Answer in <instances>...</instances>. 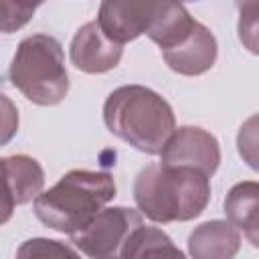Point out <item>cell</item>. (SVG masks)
<instances>
[{
	"mask_svg": "<svg viewBox=\"0 0 259 259\" xmlns=\"http://www.w3.org/2000/svg\"><path fill=\"white\" fill-rule=\"evenodd\" d=\"M134 200L154 223L192 221L210 200V176L190 166L150 164L134 180Z\"/></svg>",
	"mask_w": 259,
	"mask_h": 259,
	"instance_id": "1",
	"label": "cell"
},
{
	"mask_svg": "<svg viewBox=\"0 0 259 259\" xmlns=\"http://www.w3.org/2000/svg\"><path fill=\"white\" fill-rule=\"evenodd\" d=\"M105 127L134 146L156 156L176 130V117L170 103L144 85H123L113 89L103 103Z\"/></svg>",
	"mask_w": 259,
	"mask_h": 259,
	"instance_id": "2",
	"label": "cell"
},
{
	"mask_svg": "<svg viewBox=\"0 0 259 259\" xmlns=\"http://www.w3.org/2000/svg\"><path fill=\"white\" fill-rule=\"evenodd\" d=\"M115 198V180L109 172L71 170L42 190L34 200L36 219L53 231L71 235L85 227L109 200Z\"/></svg>",
	"mask_w": 259,
	"mask_h": 259,
	"instance_id": "3",
	"label": "cell"
},
{
	"mask_svg": "<svg viewBox=\"0 0 259 259\" xmlns=\"http://www.w3.org/2000/svg\"><path fill=\"white\" fill-rule=\"evenodd\" d=\"M12 85L36 105H57L69 93V75L61 42L51 34L20 40L10 63Z\"/></svg>",
	"mask_w": 259,
	"mask_h": 259,
	"instance_id": "4",
	"label": "cell"
},
{
	"mask_svg": "<svg viewBox=\"0 0 259 259\" xmlns=\"http://www.w3.org/2000/svg\"><path fill=\"white\" fill-rule=\"evenodd\" d=\"M176 4L178 0H101L97 24L111 40L125 45L152 32Z\"/></svg>",
	"mask_w": 259,
	"mask_h": 259,
	"instance_id": "5",
	"label": "cell"
},
{
	"mask_svg": "<svg viewBox=\"0 0 259 259\" xmlns=\"http://www.w3.org/2000/svg\"><path fill=\"white\" fill-rule=\"evenodd\" d=\"M142 225V214L127 206H103L85 227L71 233V243L87 257H117L127 235Z\"/></svg>",
	"mask_w": 259,
	"mask_h": 259,
	"instance_id": "6",
	"label": "cell"
},
{
	"mask_svg": "<svg viewBox=\"0 0 259 259\" xmlns=\"http://www.w3.org/2000/svg\"><path fill=\"white\" fill-rule=\"evenodd\" d=\"M164 166H190L212 176L221 164L219 140L196 125H182L170 134L158 154Z\"/></svg>",
	"mask_w": 259,
	"mask_h": 259,
	"instance_id": "7",
	"label": "cell"
},
{
	"mask_svg": "<svg viewBox=\"0 0 259 259\" xmlns=\"http://www.w3.org/2000/svg\"><path fill=\"white\" fill-rule=\"evenodd\" d=\"M219 55L214 34L198 20H194L170 47L162 49L166 65L186 77H196L212 69Z\"/></svg>",
	"mask_w": 259,
	"mask_h": 259,
	"instance_id": "8",
	"label": "cell"
},
{
	"mask_svg": "<svg viewBox=\"0 0 259 259\" xmlns=\"http://www.w3.org/2000/svg\"><path fill=\"white\" fill-rule=\"evenodd\" d=\"M121 55H123V45L111 40L99 28L97 20L83 24L75 32L69 49L71 65L89 75H99L115 69L121 61Z\"/></svg>",
	"mask_w": 259,
	"mask_h": 259,
	"instance_id": "9",
	"label": "cell"
},
{
	"mask_svg": "<svg viewBox=\"0 0 259 259\" xmlns=\"http://www.w3.org/2000/svg\"><path fill=\"white\" fill-rule=\"evenodd\" d=\"M241 249V231L229 221H206L188 235V253L194 259H231Z\"/></svg>",
	"mask_w": 259,
	"mask_h": 259,
	"instance_id": "10",
	"label": "cell"
},
{
	"mask_svg": "<svg viewBox=\"0 0 259 259\" xmlns=\"http://www.w3.org/2000/svg\"><path fill=\"white\" fill-rule=\"evenodd\" d=\"M257 208H259V184L255 180H245V182L235 184L225 198L227 221L233 223L253 247L259 245Z\"/></svg>",
	"mask_w": 259,
	"mask_h": 259,
	"instance_id": "11",
	"label": "cell"
},
{
	"mask_svg": "<svg viewBox=\"0 0 259 259\" xmlns=\"http://www.w3.org/2000/svg\"><path fill=\"white\" fill-rule=\"evenodd\" d=\"M2 170L16 204H26L42 192L45 170L34 158L26 154H14L2 158Z\"/></svg>",
	"mask_w": 259,
	"mask_h": 259,
	"instance_id": "12",
	"label": "cell"
},
{
	"mask_svg": "<svg viewBox=\"0 0 259 259\" xmlns=\"http://www.w3.org/2000/svg\"><path fill=\"white\" fill-rule=\"evenodd\" d=\"M119 257L134 259V257H182V251L174 247L172 239L156 229V227H144L138 225L127 239L123 241L119 249Z\"/></svg>",
	"mask_w": 259,
	"mask_h": 259,
	"instance_id": "13",
	"label": "cell"
},
{
	"mask_svg": "<svg viewBox=\"0 0 259 259\" xmlns=\"http://www.w3.org/2000/svg\"><path fill=\"white\" fill-rule=\"evenodd\" d=\"M34 16V8L18 2V0H0V32H16L30 22Z\"/></svg>",
	"mask_w": 259,
	"mask_h": 259,
	"instance_id": "14",
	"label": "cell"
},
{
	"mask_svg": "<svg viewBox=\"0 0 259 259\" xmlns=\"http://www.w3.org/2000/svg\"><path fill=\"white\" fill-rule=\"evenodd\" d=\"M18 257H77V251L53 239H30L16 251Z\"/></svg>",
	"mask_w": 259,
	"mask_h": 259,
	"instance_id": "15",
	"label": "cell"
},
{
	"mask_svg": "<svg viewBox=\"0 0 259 259\" xmlns=\"http://www.w3.org/2000/svg\"><path fill=\"white\" fill-rule=\"evenodd\" d=\"M239 36L251 53H257V0H237Z\"/></svg>",
	"mask_w": 259,
	"mask_h": 259,
	"instance_id": "16",
	"label": "cell"
},
{
	"mask_svg": "<svg viewBox=\"0 0 259 259\" xmlns=\"http://www.w3.org/2000/svg\"><path fill=\"white\" fill-rule=\"evenodd\" d=\"M18 132V109L6 97L0 93V146H6Z\"/></svg>",
	"mask_w": 259,
	"mask_h": 259,
	"instance_id": "17",
	"label": "cell"
},
{
	"mask_svg": "<svg viewBox=\"0 0 259 259\" xmlns=\"http://www.w3.org/2000/svg\"><path fill=\"white\" fill-rule=\"evenodd\" d=\"M14 206H16V202H14V196L8 188V182H6V176L2 170V158H0V225L10 221Z\"/></svg>",
	"mask_w": 259,
	"mask_h": 259,
	"instance_id": "18",
	"label": "cell"
},
{
	"mask_svg": "<svg viewBox=\"0 0 259 259\" xmlns=\"http://www.w3.org/2000/svg\"><path fill=\"white\" fill-rule=\"evenodd\" d=\"M18 2H22V4H26V6H30V8L36 10V6H40L45 0H18Z\"/></svg>",
	"mask_w": 259,
	"mask_h": 259,
	"instance_id": "19",
	"label": "cell"
},
{
	"mask_svg": "<svg viewBox=\"0 0 259 259\" xmlns=\"http://www.w3.org/2000/svg\"><path fill=\"white\" fill-rule=\"evenodd\" d=\"M178 2H198V0H178Z\"/></svg>",
	"mask_w": 259,
	"mask_h": 259,
	"instance_id": "20",
	"label": "cell"
}]
</instances>
